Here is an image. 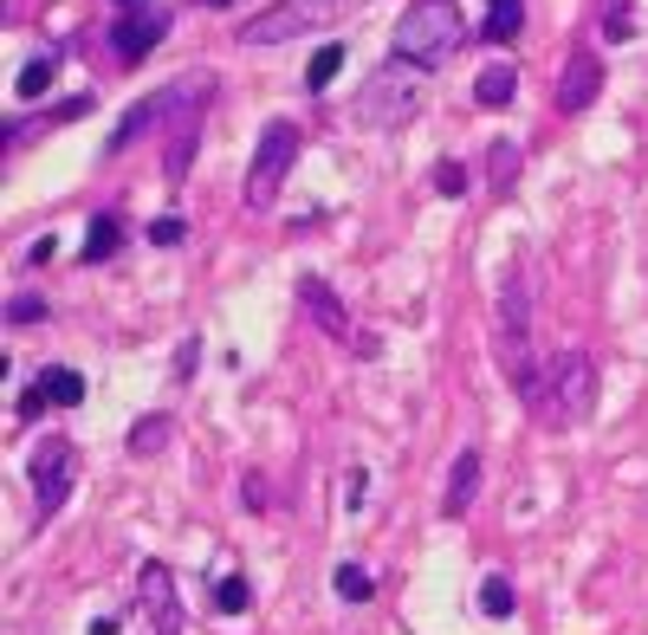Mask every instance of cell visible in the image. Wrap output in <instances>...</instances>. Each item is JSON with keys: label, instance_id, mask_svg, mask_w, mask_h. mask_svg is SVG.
Instances as JSON below:
<instances>
[{"label": "cell", "instance_id": "cell-31", "mask_svg": "<svg viewBox=\"0 0 648 635\" xmlns=\"http://www.w3.org/2000/svg\"><path fill=\"white\" fill-rule=\"evenodd\" d=\"M156 635H182V630H156Z\"/></svg>", "mask_w": 648, "mask_h": 635}, {"label": "cell", "instance_id": "cell-7", "mask_svg": "<svg viewBox=\"0 0 648 635\" xmlns=\"http://www.w3.org/2000/svg\"><path fill=\"white\" fill-rule=\"evenodd\" d=\"M298 311H305V318H311V325H318V331H325L331 344H357L363 356L376 351V338H370V331H357L351 305H344V298H338L331 285L318 280V273H305V280H298Z\"/></svg>", "mask_w": 648, "mask_h": 635}, {"label": "cell", "instance_id": "cell-18", "mask_svg": "<svg viewBox=\"0 0 648 635\" xmlns=\"http://www.w3.org/2000/svg\"><path fill=\"white\" fill-rule=\"evenodd\" d=\"M53 78H59V59H46V53H39V59H26V66H20L13 91H20V98H46V91H53Z\"/></svg>", "mask_w": 648, "mask_h": 635}, {"label": "cell", "instance_id": "cell-13", "mask_svg": "<svg viewBox=\"0 0 648 635\" xmlns=\"http://www.w3.org/2000/svg\"><path fill=\"white\" fill-rule=\"evenodd\" d=\"M149 131H162V91H156V98H137V104L124 111V124H117L111 149H130V143L149 137Z\"/></svg>", "mask_w": 648, "mask_h": 635}, {"label": "cell", "instance_id": "cell-14", "mask_svg": "<svg viewBox=\"0 0 648 635\" xmlns=\"http://www.w3.org/2000/svg\"><path fill=\"white\" fill-rule=\"evenodd\" d=\"M519 26H525V0H487V20H480V33L505 46V39H519Z\"/></svg>", "mask_w": 648, "mask_h": 635}, {"label": "cell", "instance_id": "cell-26", "mask_svg": "<svg viewBox=\"0 0 648 635\" xmlns=\"http://www.w3.org/2000/svg\"><path fill=\"white\" fill-rule=\"evenodd\" d=\"M434 189H441V195H467V169H461V162H441V169H434Z\"/></svg>", "mask_w": 648, "mask_h": 635}, {"label": "cell", "instance_id": "cell-29", "mask_svg": "<svg viewBox=\"0 0 648 635\" xmlns=\"http://www.w3.org/2000/svg\"><path fill=\"white\" fill-rule=\"evenodd\" d=\"M46 260H53V234H39V240L26 247V267H46Z\"/></svg>", "mask_w": 648, "mask_h": 635}, {"label": "cell", "instance_id": "cell-30", "mask_svg": "<svg viewBox=\"0 0 648 635\" xmlns=\"http://www.w3.org/2000/svg\"><path fill=\"white\" fill-rule=\"evenodd\" d=\"M363 494H370V480L351 467V480H344V506H363Z\"/></svg>", "mask_w": 648, "mask_h": 635}, {"label": "cell", "instance_id": "cell-23", "mask_svg": "<svg viewBox=\"0 0 648 635\" xmlns=\"http://www.w3.org/2000/svg\"><path fill=\"white\" fill-rule=\"evenodd\" d=\"M247 603H253V590H247V577H220V583H215V610H220V616H240Z\"/></svg>", "mask_w": 648, "mask_h": 635}, {"label": "cell", "instance_id": "cell-21", "mask_svg": "<svg viewBox=\"0 0 648 635\" xmlns=\"http://www.w3.org/2000/svg\"><path fill=\"white\" fill-rule=\"evenodd\" d=\"M344 59H351L344 46H318V53H311V66H305V84H311V91H325V84L344 71Z\"/></svg>", "mask_w": 648, "mask_h": 635}, {"label": "cell", "instance_id": "cell-16", "mask_svg": "<svg viewBox=\"0 0 648 635\" xmlns=\"http://www.w3.org/2000/svg\"><path fill=\"white\" fill-rule=\"evenodd\" d=\"M117 247H124V220H117V214H98V220H91V234H84V267L111 260Z\"/></svg>", "mask_w": 648, "mask_h": 635}, {"label": "cell", "instance_id": "cell-1", "mask_svg": "<svg viewBox=\"0 0 648 635\" xmlns=\"http://www.w3.org/2000/svg\"><path fill=\"white\" fill-rule=\"evenodd\" d=\"M493 356H500L505 383L532 402L545 363L532 351V280H525V273H505V285H500V305H493Z\"/></svg>", "mask_w": 648, "mask_h": 635}, {"label": "cell", "instance_id": "cell-32", "mask_svg": "<svg viewBox=\"0 0 648 635\" xmlns=\"http://www.w3.org/2000/svg\"><path fill=\"white\" fill-rule=\"evenodd\" d=\"M124 7H144V0H124Z\"/></svg>", "mask_w": 648, "mask_h": 635}, {"label": "cell", "instance_id": "cell-20", "mask_svg": "<svg viewBox=\"0 0 648 635\" xmlns=\"http://www.w3.org/2000/svg\"><path fill=\"white\" fill-rule=\"evenodd\" d=\"M487 175H493V189H512V182H519V143H493V149H487Z\"/></svg>", "mask_w": 648, "mask_h": 635}, {"label": "cell", "instance_id": "cell-19", "mask_svg": "<svg viewBox=\"0 0 648 635\" xmlns=\"http://www.w3.org/2000/svg\"><path fill=\"white\" fill-rule=\"evenodd\" d=\"M124 447H130V454H162V447H169V416H144V422L124 434Z\"/></svg>", "mask_w": 648, "mask_h": 635}, {"label": "cell", "instance_id": "cell-5", "mask_svg": "<svg viewBox=\"0 0 648 635\" xmlns=\"http://www.w3.org/2000/svg\"><path fill=\"white\" fill-rule=\"evenodd\" d=\"M357 0H273L266 13H253L247 26H240V39L247 46H280V39H305V33H318V26H331L338 13H351Z\"/></svg>", "mask_w": 648, "mask_h": 635}, {"label": "cell", "instance_id": "cell-27", "mask_svg": "<svg viewBox=\"0 0 648 635\" xmlns=\"http://www.w3.org/2000/svg\"><path fill=\"white\" fill-rule=\"evenodd\" d=\"M182 234H189V220H182V214H162V220L149 227V240H156V247H175Z\"/></svg>", "mask_w": 648, "mask_h": 635}, {"label": "cell", "instance_id": "cell-8", "mask_svg": "<svg viewBox=\"0 0 648 635\" xmlns=\"http://www.w3.org/2000/svg\"><path fill=\"white\" fill-rule=\"evenodd\" d=\"M409 117H416V84L402 78V66L376 71L357 91V124H370V131H396V124H409Z\"/></svg>", "mask_w": 648, "mask_h": 635}, {"label": "cell", "instance_id": "cell-22", "mask_svg": "<svg viewBox=\"0 0 648 635\" xmlns=\"http://www.w3.org/2000/svg\"><path fill=\"white\" fill-rule=\"evenodd\" d=\"M331 590H338L344 603H370V597H376V583H370V570H363V565H338Z\"/></svg>", "mask_w": 648, "mask_h": 635}, {"label": "cell", "instance_id": "cell-10", "mask_svg": "<svg viewBox=\"0 0 648 635\" xmlns=\"http://www.w3.org/2000/svg\"><path fill=\"white\" fill-rule=\"evenodd\" d=\"M603 91V59L596 53H571L558 71V111H590Z\"/></svg>", "mask_w": 648, "mask_h": 635}, {"label": "cell", "instance_id": "cell-15", "mask_svg": "<svg viewBox=\"0 0 648 635\" xmlns=\"http://www.w3.org/2000/svg\"><path fill=\"white\" fill-rule=\"evenodd\" d=\"M512 91H519V71L505 66H487L480 71V78H474V98H480V104H487V111H500V104H512Z\"/></svg>", "mask_w": 648, "mask_h": 635}, {"label": "cell", "instance_id": "cell-33", "mask_svg": "<svg viewBox=\"0 0 648 635\" xmlns=\"http://www.w3.org/2000/svg\"><path fill=\"white\" fill-rule=\"evenodd\" d=\"M215 7H220V0H215Z\"/></svg>", "mask_w": 648, "mask_h": 635}, {"label": "cell", "instance_id": "cell-28", "mask_svg": "<svg viewBox=\"0 0 648 635\" xmlns=\"http://www.w3.org/2000/svg\"><path fill=\"white\" fill-rule=\"evenodd\" d=\"M46 409H53V396H46V383H33V389L20 396V422H39Z\"/></svg>", "mask_w": 648, "mask_h": 635}, {"label": "cell", "instance_id": "cell-12", "mask_svg": "<svg viewBox=\"0 0 648 635\" xmlns=\"http://www.w3.org/2000/svg\"><path fill=\"white\" fill-rule=\"evenodd\" d=\"M474 499H480V454H474V447H461V454H454V467H447V494H441V512H447V519H461Z\"/></svg>", "mask_w": 648, "mask_h": 635}, {"label": "cell", "instance_id": "cell-3", "mask_svg": "<svg viewBox=\"0 0 648 635\" xmlns=\"http://www.w3.org/2000/svg\"><path fill=\"white\" fill-rule=\"evenodd\" d=\"M532 409H538V422L545 428L590 422V409H596V363H590L583 351H558L545 370H538Z\"/></svg>", "mask_w": 648, "mask_h": 635}, {"label": "cell", "instance_id": "cell-25", "mask_svg": "<svg viewBox=\"0 0 648 635\" xmlns=\"http://www.w3.org/2000/svg\"><path fill=\"white\" fill-rule=\"evenodd\" d=\"M39 318H46V298H33V292L7 298V325H39Z\"/></svg>", "mask_w": 648, "mask_h": 635}, {"label": "cell", "instance_id": "cell-17", "mask_svg": "<svg viewBox=\"0 0 648 635\" xmlns=\"http://www.w3.org/2000/svg\"><path fill=\"white\" fill-rule=\"evenodd\" d=\"M39 383H46V396H53V409H78L84 402V376L66 370V363H53V370H39Z\"/></svg>", "mask_w": 648, "mask_h": 635}, {"label": "cell", "instance_id": "cell-9", "mask_svg": "<svg viewBox=\"0 0 648 635\" xmlns=\"http://www.w3.org/2000/svg\"><path fill=\"white\" fill-rule=\"evenodd\" d=\"M169 26H175L169 7H130V13L111 26V53H117V59H144V53H156V46L169 39Z\"/></svg>", "mask_w": 648, "mask_h": 635}, {"label": "cell", "instance_id": "cell-2", "mask_svg": "<svg viewBox=\"0 0 648 635\" xmlns=\"http://www.w3.org/2000/svg\"><path fill=\"white\" fill-rule=\"evenodd\" d=\"M461 39H467V20H461L454 0H416L396 20V59H409L416 71L447 66L461 53Z\"/></svg>", "mask_w": 648, "mask_h": 635}, {"label": "cell", "instance_id": "cell-6", "mask_svg": "<svg viewBox=\"0 0 648 635\" xmlns=\"http://www.w3.org/2000/svg\"><path fill=\"white\" fill-rule=\"evenodd\" d=\"M26 480H33V506H39V519H46V512H59V506L72 499V480H78V447H72V441H59V434H46V441L33 447V461H26Z\"/></svg>", "mask_w": 648, "mask_h": 635}, {"label": "cell", "instance_id": "cell-4", "mask_svg": "<svg viewBox=\"0 0 648 635\" xmlns=\"http://www.w3.org/2000/svg\"><path fill=\"white\" fill-rule=\"evenodd\" d=\"M292 162H298V124L292 117H273L266 131H260V149H253V162H247V182H240V202L260 214L280 202V189H286Z\"/></svg>", "mask_w": 648, "mask_h": 635}, {"label": "cell", "instance_id": "cell-24", "mask_svg": "<svg viewBox=\"0 0 648 635\" xmlns=\"http://www.w3.org/2000/svg\"><path fill=\"white\" fill-rule=\"evenodd\" d=\"M512 603H519V597H512L505 577H487V583H480V610H487V616H512Z\"/></svg>", "mask_w": 648, "mask_h": 635}, {"label": "cell", "instance_id": "cell-11", "mask_svg": "<svg viewBox=\"0 0 648 635\" xmlns=\"http://www.w3.org/2000/svg\"><path fill=\"white\" fill-rule=\"evenodd\" d=\"M137 603H144L162 630H182V610H175V577H169V565H144V570H137Z\"/></svg>", "mask_w": 648, "mask_h": 635}]
</instances>
